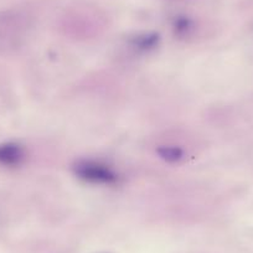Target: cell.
Listing matches in <instances>:
<instances>
[{
  "instance_id": "obj_1",
  "label": "cell",
  "mask_w": 253,
  "mask_h": 253,
  "mask_svg": "<svg viewBox=\"0 0 253 253\" xmlns=\"http://www.w3.org/2000/svg\"><path fill=\"white\" fill-rule=\"evenodd\" d=\"M72 170L79 179L88 184L113 186L121 181V175L113 168L97 160H79Z\"/></svg>"
},
{
  "instance_id": "obj_2",
  "label": "cell",
  "mask_w": 253,
  "mask_h": 253,
  "mask_svg": "<svg viewBox=\"0 0 253 253\" xmlns=\"http://www.w3.org/2000/svg\"><path fill=\"white\" fill-rule=\"evenodd\" d=\"M24 159H25V150L19 143L8 142L0 144V165L15 168L23 164Z\"/></svg>"
},
{
  "instance_id": "obj_3",
  "label": "cell",
  "mask_w": 253,
  "mask_h": 253,
  "mask_svg": "<svg viewBox=\"0 0 253 253\" xmlns=\"http://www.w3.org/2000/svg\"><path fill=\"white\" fill-rule=\"evenodd\" d=\"M159 41V34L144 33L134 36V38L130 40V45H132V47H134L137 51H140V52H149V51L154 50V48L157 47Z\"/></svg>"
},
{
  "instance_id": "obj_4",
  "label": "cell",
  "mask_w": 253,
  "mask_h": 253,
  "mask_svg": "<svg viewBox=\"0 0 253 253\" xmlns=\"http://www.w3.org/2000/svg\"><path fill=\"white\" fill-rule=\"evenodd\" d=\"M172 29L177 36H181V38L189 36L194 30V20L186 15L175 16L172 21Z\"/></svg>"
},
{
  "instance_id": "obj_5",
  "label": "cell",
  "mask_w": 253,
  "mask_h": 253,
  "mask_svg": "<svg viewBox=\"0 0 253 253\" xmlns=\"http://www.w3.org/2000/svg\"><path fill=\"white\" fill-rule=\"evenodd\" d=\"M158 155L168 163H179L184 158V150L175 145H164L158 148Z\"/></svg>"
}]
</instances>
